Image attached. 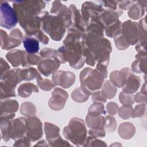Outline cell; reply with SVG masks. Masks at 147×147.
I'll use <instances>...</instances> for the list:
<instances>
[{
	"instance_id": "9a60e30c",
	"label": "cell",
	"mask_w": 147,
	"mask_h": 147,
	"mask_svg": "<svg viewBox=\"0 0 147 147\" xmlns=\"http://www.w3.org/2000/svg\"><path fill=\"white\" fill-rule=\"evenodd\" d=\"M21 69L17 68L11 69L10 71H9L1 78V82L7 86L15 88L17 84L22 80L21 76Z\"/></svg>"
},
{
	"instance_id": "1f68e13d",
	"label": "cell",
	"mask_w": 147,
	"mask_h": 147,
	"mask_svg": "<svg viewBox=\"0 0 147 147\" xmlns=\"http://www.w3.org/2000/svg\"><path fill=\"white\" fill-rule=\"evenodd\" d=\"M119 116L123 119L129 118L132 114V107L130 105H124L120 108Z\"/></svg>"
},
{
	"instance_id": "cb8c5ba5",
	"label": "cell",
	"mask_w": 147,
	"mask_h": 147,
	"mask_svg": "<svg viewBox=\"0 0 147 147\" xmlns=\"http://www.w3.org/2000/svg\"><path fill=\"white\" fill-rule=\"evenodd\" d=\"M138 3H139L134 4L128 11V16L134 20L138 19L144 14V13L142 5L139 2V1Z\"/></svg>"
},
{
	"instance_id": "52a82bcc",
	"label": "cell",
	"mask_w": 147,
	"mask_h": 147,
	"mask_svg": "<svg viewBox=\"0 0 147 147\" xmlns=\"http://www.w3.org/2000/svg\"><path fill=\"white\" fill-rule=\"evenodd\" d=\"M23 40V35L18 29L13 30L9 36L5 31L1 29V46L3 49L8 50L18 47Z\"/></svg>"
},
{
	"instance_id": "4fadbf2b",
	"label": "cell",
	"mask_w": 147,
	"mask_h": 147,
	"mask_svg": "<svg viewBox=\"0 0 147 147\" xmlns=\"http://www.w3.org/2000/svg\"><path fill=\"white\" fill-rule=\"evenodd\" d=\"M18 108L16 100H6L1 102V119H10L15 117V112Z\"/></svg>"
},
{
	"instance_id": "4316f807",
	"label": "cell",
	"mask_w": 147,
	"mask_h": 147,
	"mask_svg": "<svg viewBox=\"0 0 147 147\" xmlns=\"http://www.w3.org/2000/svg\"><path fill=\"white\" fill-rule=\"evenodd\" d=\"M72 99L78 102H85L88 98V95L81 88H76L72 93Z\"/></svg>"
},
{
	"instance_id": "d6a6232c",
	"label": "cell",
	"mask_w": 147,
	"mask_h": 147,
	"mask_svg": "<svg viewBox=\"0 0 147 147\" xmlns=\"http://www.w3.org/2000/svg\"><path fill=\"white\" fill-rule=\"evenodd\" d=\"M41 61L42 59L39 56L34 54L26 53V66L39 64Z\"/></svg>"
},
{
	"instance_id": "4dcf8cb0",
	"label": "cell",
	"mask_w": 147,
	"mask_h": 147,
	"mask_svg": "<svg viewBox=\"0 0 147 147\" xmlns=\"http://www.w3.org/2000/svg\"><path fill=\"white\" fill-rule=\"evenodd\" d=\"M105 129L107 131H113L115 129L117 126V122L115 119L112 117L107 116L104 118V125Z\"/></svg>"
},
{
	"instance_id": "f546056e",
	"label": "cell",
	"mask_w": 147,
	"mask_h": 147,
	"mask_svg": "<svg viewBox=\"0 0 147 147\" xmlns=\"http://www.w3.org/2000/svg\"><path fill=\"white\" fill-rule=\"evenodd\" d=\"M37 81L40 88L45 91H49L56 86L54 82H52L48 79H43L41 77L38 78Z\"/></svg>"
},
{
	"instance_id": "2e32d148",
	"label": "cell",
	"mask_w": 147,
	"mask_h": 147,
	"mask_svg": "<svg viewBox=\"0 0 147 147\" xmlns=\"http://www.w3.org/2000/svg\"><path fill=\"white\" fill-rule=\"evenodd\" d=\"M60 63L55 59H46L41 61L38 68L42 74L48 76L57 71L60 67Z\"/></svg>"
},
{
	"instance_id": "f35d334b",
	"label": "cell",
	"mask_w": 147,
	"mask_h": 147,
	"mask_svg": "<svg viewBox=\"0 0 147 147\" xmlns=\"http://www.w3.org/2000/svg\"><path fill=\"white\" fill-rule=\"evenodd\" d=\"M134 1H120L118 3V7L122 10L125 9L127 10V9L130 8V6H131L132 5L134 4Z\"/></svg>"
},
{
	"instance_id": "7c38bea8",
	"label": "cell",
	"mask_w": 147,
	"mask_h": 147,
	"mask_svg": "<svg viewBox=\"0 0 147 147\" xmlns=\"http://www.w3.org/2000/svg\"><path fill=\"white\" fill-rule=\"evenodd\" d=\"M68 98V94L64 90L56 88L52 92V97L49 99V107L56 111L62 109Z\"/></svg>"
},
{
	"instance_id": "5b68a950",
	"label": "cell",
	"mask_w": 147,
	"mask_h": 147,
	"mask_svg": "<svg viewBox=\"0 0 147 147\" xmlns=\"http://www.w3.org/2000/svg\"><path fill=\"white\" fill-rule=\"evenodd\" d=\"M86 133L87 131L83 121L78 118L71 119L68 126H66L63 130L65 138L78 146L79 144L84 142Z\"/></svg>"
},
{
	"instance_id": "603a6c76",
	"label": "cell",
	"mask_w": 147,
	"mask_h": 147,
	"mask_svg": "<svg viewBox=\"0 0 147 147\" xmlns=\"http://www.w3.org/2000/svg\"><path fill=\"white\" fill-rule=\"evenodd\" d=\"M21 76L22 79L24 80H33L34 78H36V79H37L41 77L38 72L34 68H26L22 70L21 69Z\"/></svg>"
},
{
	"instance_id": "836d02e7",
	"label": "cell",
	"mask_w": 147,
	"mask_h": 147,
	"mask_svg": "<svg viewBox=\"0 0 147 147\" xmlns=\"http://www.w3.org/2000/svg\"><path fill=\"white\" fill-rule=\"evenodd\" d=\"M119 99L121 103L124 105H130L134 103L133 96L129 95V94H126L123 92H121Z\"/></svg>"
},
{
	"instance_id": "ac0fdd59",
	"label": "cell",
	"mask_w": 147,
	"mask_h": 147,
	"mask_svg": "<svg viewBox=\"0 0 147 147\" xmlns=\"http://www.w3.org/2000/svg\"><path fill=\"white\" fill-rule=\"evenodd\" d=\"M140 84V79L138 77L131 73L128 76L125 85L123 86V92L126 94H132L135 92L138 88Z\"/></svg>"
},
{
	"instance_id": "3957f363",
	"label": "cell",
	"mask_w": 147,
	"mask_h": 147,
	"mask_svg": "<svg viewBox=\"0 0 147 147\" xmlns=\"http://www.w3.org/2000/svg\"><path fill=\"white\" fill-rule=\"evenodd\" d=\"M1 130L2 139L7 141L10 138L19 139L26 133V119L20 117L15 119H1Z\"/></svg>"
},
{
	"instance_id": "30bf717a",
	"label": "cell",
	"mask_w": 147,
	"mask_h": 147,
	"mask_svg": "<svg viewBox=\"0 0 147 147\" xmlns=\"http://www.w3.org/2000/svg\"><path fill=\"white\" fill-rule=\"evenodd\" d=\"M138 25L134 22L127 21L121 26V33L124 39L129 45L136 44L139 38Z\"/></svg>"
},
{
	"instance_id": "74e56055",
	"label": "cell",
	"mask_w": 147,
	"mask_h": 147,
	"mask_svg": "<svg viewBox=\"0 0 147 147\" xmlns=\"http://www.w3.org/2000/svg\"><path fill=\"white\" fill-rule=\"evenodd\" d=\"M118 109V105L113 102L109 103L107 105V110L108 113L110 115H114L116 114L117 110Z\"/></svg>"
},
{
	"instance_id": "8fae6325",
	"label": "cell",
	"mask_w": 147,
	"mask_h": 147,
	"mask_svg": "<svg viewBox=\"0 0 147 147\" xmlns=\"http://www.w3.org/2000/svg\"><path fill=\"white\" fill-rule=\"evenodd\" d=\"M52 79L56 85L64 88H68L74 83L75 76L71 72L59 71L53 74Z\"/></svg>"
},
{
	"instance_id": "d590c367",
	"label": "cell",
	"mask_w": 147,
	"mask_h": 147,
	"mask_svg": "<svg viewBox=\"0 0 147 147\" xmlns=\"http://www.w3.org/2000/svg\"><path fill=\"white\" fill-rule=\"evenodd\" d=\"M9 69L10 66L8 65L7 63L4 60L3 58H1V78L7 73Z\"/></svg>"
},
{
	"instance_id": "ba28073f",
	"label": "cell",
	"mask_w": 147,
	"mask_h": 147,
	"mask_svg": "<svg viewBox=\"0 0 147 147\" xmlns=\"http://www.w3.org/2000/svg\"><path fill=\"white\" fill-rule=\"evenodd\" d=\"M82 9L83 17L86 22H88L89 20L97 22L100 16L105 10L100 4H95L91 2H86L84 3Z\"/></svg>"
},
{
	"instance_id": "6da1fadb",
	"label": "cell",
	"mask_w": 147,
	"mask_h": 147,
	"mask_svg": "<svg viewBox=\"0 0 147 147\" xmlns=\"http://www.w3.org/2000/svg\"><path fill=\"white\" fill-rule=\"evenodd\" d=\"M44 7L45 2L42 1L13 2V9L19 23L28 36H32L39 31L41 21L38 15Z\"/></svg>"
},
{
	"instance_id": "83f0119b",
	"label": "cell",
	"mask_w": 147,
	"mask_h": 147,
	"mask_svg": "<svg viewBox=\"0 0 147 147\" xmlns=\"http://www.w3.org/2000/svg\"><path fill=\"white\" fill-rule=\"evenodd\" d=\"M21 113L26 116L34 115L36 113V109L33 104L31 103H24L21 105Z\"/></svg>"
},
{
	"instance_id": "d4e9b609",
	"label": "cell",
	"mask_w": 147,
	"mask_h": 147,
	"mask_svg": "<svg viewBox=\"0 0 147 147\" xmlns=\"http://www.w3.org/2000/svg\"><path fill=\"white\" fill-rule=\"evenodd\" d=\"M15 88H11L1 82V99L16 96Z\"/></svg>"
},
{
	"instance_id": "277c9868",
	"label": "cell",
	"mask_w": 147,
	"mask_h": 147,
	"mask_svg": "<svg viewBox=\"0 0 147 147\" xmlns=\"http://www.w3.org/2000/svg\"><path fill=\"white\" fill-rule=\"evenodd\" d=\"M81 88L87 94H92L102 87L104 81V77L96 69L86 68L80 75Z\"/></svg>"
},
{
	"instance_id": "f1b7e54d",
	"label": "cell",
	"mask_w": 147,
	"mask_h": 147,
	"mask_svg": "<svg viewBox=\"0 0 147 147\" xmlns=\"http://www.w3.org/2000/svg\"><path fill=\"white\" fill-rule=\"evenodd\" d=\"M104 106L102 104L95 103L91 105L88 109V114L91 115H100L102 114H105Z\"/></svg>"
},
{
	"instance_id": "8992f818",
	"label": "cell",
	"mask_w": 147,
	"mask_h": 147,
	"mask_svg": "<svg viewBox=\"0 0 147 147\" xmlns=\"http://www.w3.org/2000/svg\"><path fill=\"white\" fill-rule=\"evenodd\" d=\"M0 24L6 29L14 27L18 21V17L14 9L6 1H1Z\"/></svg>"
},
{
	"instance_id": "e0dca14e",
	"label": "cell",
	"mask_w": 147,
	"mask_h": 147,
	"mask_svg": "<svg viewBox=\"0 0 147 147\" xmlns=\"http://www.w3.org/2000/svg\"><path fill=\"white\" fill-rule=\"evenodd\" d=\"M131 74L129 68H122L120 71H113L110 74L111 83L118 87H122L125 85L128 76Z\"/></svg>"
},
{
	"instance_id": "5bb4252c",
	"label": "cell",
	"mask_w": 147,
	"mask_h": 147,
	"mask_svg": "<svg viewBox=\"0 0 147 147\" xmlns=\"http://www.w3.org/2000/svg\"><path fill=\"white\" fill-rule=\"evenodd\" d=\"M6 59L13 67H18L21 65L26 66V53L21 50H12L6 55Z\"/></svg>"
},
{
	"instance_id": "9c48e42d",
	"label": "cell",
	"mask_w": 147,
	"mask_h": 147,
	"mask_svg": "<svg viewBox=\"0 0 147 147\" xmlns=\"http://www.w3.org/2000/svg\"><path fill=\"white\" fill-rule=\"evenodd\" d=\"M42 123L38 118L35 117L26 119V137L34 141L42 137Z\"/></svg>"
},
{
	"instance_id": "7402d4cb",
	"label": "cell",
	"mask_w": 147,
	"mask_h": 147,
	"mask_svg": "<svg viewBox=\"0 0 147 147\" xmlns=\"http://www.w3.org/2000/svg\"><path fill=\"white\" fill-rule=\"evenodd\" d=\"M38 91L37 86L31 83H24L20 85L18 88V93L22 98L29 97L33 92H38Z\"/></svg>"
},
{
	"instance_id": "e575fe53",
	"label": "cell",
	"mask_w": 147,
	"mask_h": 147,
	"mask_svg": "<svg viewBox=\"0 0 147 147\" xmlns=\"http://www.w3.org/2000/svg\"><path fill=\"white\" fill-rule=\"evenodd\" d=\"M92 99L94 102H105L106 101V97L101 91H96L92 93Z\"/></svg>"
},
{
	"instance_id": "7a4b0ae2",
	"label": "cell",
	"mask_w": 147,
	"mask_h": 147,
	"mask_svg": "<svg viewBox=\"0 0 147 147\" xmlns=\"http://www.w3.org/2000/svg\"><path fill=\"white\" fill-rule=\"evenodd\" d=\"M43 14L41 17L42 29L53 40H60L65 32V28H67L65 21L60 16L49 15L48 11H44Z\"/></svg>"
},
{
	"instance_id": "484cf974",
	"label": "cell",
	"mask_w": 147,
	"mask_h": 147,
	"mask_svg": "<svg viewBox=\"0 0 147 147\" xmlns=\"http://www.w3.org/2000/svg\"><path fill=\"white\" fill-rule=\"evenodd\" d=\"M116 91L117 89L115 86H114L113 84L110 83L109 81H106L102 90V92L105 96L109 99L113 98L115 95Z\"/></svg>"
},
{
	"instance_id": "d6986e66",
	"label": "cell",
	"mask_w": 147,
	"mask_h": 147,
	"mask_svg": "<svg viewBox=\"0 0 147 147\" xmlns=\"http://www.w3.org/2000/svg\"><path fill=\"white\" fill-rule=\"evenodd\" d=\"M24 48L28 53L34 54L37 53L39 50L38 41L34 37L26 36L23 40Z\"/></svg>"
},
{
	"instance_id": "44dd1931",
	"label": "cell",
	"mask_w": 147,
	"mask_h": 147,
	"mask_svg": "<svg viewBox=\"0 0 147 147\" xmlns=\"http://www.w3.org/2000/svg\"><path fill=\"white\" fill-rule=\"evenodd\" d=\"M59 128L52 123H45V131L47 140L51 143L60 137Z\"/></svg>"
},
{
	"instance_id": "ffe728a7",
	"label": "cell",
	"mask_w": 147,
	"mask_h": 147,
	"mask_svg": "<svg viewBox=\"0 0 147 147\" xmlns=\"http://www.w3.org/2000/svg\"><path fill=\"white\" fill-rule=\"evenodd\" d=\"M86 121L88 127L92 129H103L104 118L100 115H91L88 114Z\"/></svg>"
},
{
	"instance_id": "8d00e7d4",
	"label": "cell",
	"mask_w": 147,
	"mask_h": 147,
	"mask_svg": "<svg viewBox=\"0 0 147 147\" xmlns=\"http://www.w3.org/2000/svg\"><path fill=\"white\" fill-rule=\"evenodd\" d=\"M34 36H36L34 37L37 38L38 40H39L40 42H41L42 43L44 44H47L48 43L49 38L41 30H39Z\"/></svg>"
}]
</instances>
